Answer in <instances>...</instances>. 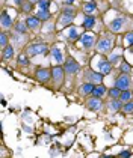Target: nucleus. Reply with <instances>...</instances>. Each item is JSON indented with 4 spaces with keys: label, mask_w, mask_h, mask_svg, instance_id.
<instances>
[{
    "label": "nucleus",
    "mask_w": 133,
    "mask_h": 158,
    "mask_svg": "<svg viewBox=\"0 0 133 158\" xmlns=\"http://www.w3.org/2000/svg\"><path fill=\"white\" fill-rule=\"evenodd\" d=\"M112 47H114V42H112V39L111 38H103V39H100L98 41V44H97V50L101 53H108L112 50Z\"/></svg>",
    "instance_id": "nucleus-1"
},
{
    "label": "nucleus",
    "mask_w": 133,
    "mask_h": 158,
    "mask_svg": "<svg viewBox=\"0 0 133 158\" xmlns=\"http://www.w3.org/2000/svg\"><path fill=\"white\" fill-rule=\"evenodd\" d=\"M47 51V45L45 44H33L27 48V54L29 56H38V54H44Z\"/></svg>",
    "instance_id": "nucleus-2"
},
{
    "label": "nucleus",
    "mask_w": 133,
    "mask_h": 158,
    "mask_svg": "<svg viewBox=\"0 0 133 158\" xmlns=\"http://www.w3.org/2000/svg\"><path fill=\"white\" fill-rule=\"evenodd\" d=\"M115 86L119 88L121 90L129 89V86H130V78H129V75H127V74H121V75H118V78H116V81H115Z\"/></svg>",
    "instance_id": "nucleus-3"
},
{
    "label": "nucleus",
    "mask_w": 133,
    "mask_h": 158,
    "mask_svg": "<svg viewBox=\"0 0 133 158\" xmlns=\"http://www.w3.org/2000/svg\"><path fill=\"white\" fill-rule=\"evenodd\" d=\"M73 15H74V11H73V8L67 6V8L62 11V20H61V24H62V26H65V24H70V23L73 21Z\"/></svg>",
    "instance_id": "nucleus-4"
},
{
    "label": "nucleus",
    "mask_w": 133,
    "mask_h": 158,
    "mask_svg": "<svg viewBox=\"0 0 133 158\" xmlns=\"http://www.w3.org/2000/svg\"><path fill=\"white\" fill-rule=\"evenodd\" d=\"M64 70H65V72H68V74H76L77 71L80 70V66H79V63H77L74 59H71V57H70V59L65 62Z\"/></svg>",
    "instance_id": "nucleus-5"
},
{
    "label": "nucleus",
    "mask_w": 133,
    "mask_h": 158,
    "mask_svg": "<svg viewBox=\"0 0 133 158\" xmlns=\"http://www.w3.org/2000/svg\"><path fill=\"white\" fill-rule=\"evenodd\" d=\"M64 72L65 70L62 68V66H55L53 71H52V78H55V81H56L57 85H62V81H64Z\"/></svg>",
    "instance_id": "nucleus-6"
},
{
    "label": "nucleus",
    "mask_w": 133,
    "mask_h": 158,
    "mask_svg": "<svg viewBox=\"0 0 133 158\" xmlns=\"http://www.w3.org/2000/svg\"><path fill=\"white\" fill-rule=\"evenodd\" d=\"M101 100H100V96H92V98H89L88 101H86V107L89 108V110H92V111H97V110H100L101 108Z\"/></svg>",
    "instance_id": "nucleus-7"
},
{
    "label": "nucleus",
    "mask_w": 133,
    "mask_h": 158,
    "mask_svg": "<svg viewBox=\"0 0 133 158\" xmlns=\"http://www.w3.org/2000/svg\"><path fill=\"white\" fill-rule=\"evenodd\" d=\"M50 77H52V74H50V71L47 70V68H39L37 70V78H38L39 81H49L50 80Z\"/></svg>",
    "instance_id": "nucleus-8"
},
{
    "label": "nucleus",
    "mask_w": 133,
    "mask_h": 158,
    "mask_svg": "<svg viewBox=\"0 0 133 158\" xmlns=\"http://www.w3.org/2000/svg\"><path fill=\"white\" fill-rule=\"evenodd\" d=\"M98 70L101 74H109L111 71H112V65H111V62H108V60H104V59H100L98 60Z\"/></svg>",
    "instance_id": "nucleus-9"
},
{
    "label": "nucleus",
    "mask_w": 133,
    "mask_h": 158,
    "mask_svg": "<svg viewBox=\"0 0 133 158\" xmlns=\"http://www.w3.org/2000/svg\"><path fill=\"white\" fill-rule=\"evenodd\" d=\"M94 36L92 35H83L80 38V42H82V45H83V48H91L92 45H94Z\"/></svg>",
    "instance_id": "nucleus-10"
},
{
    "label": "nucleus",
    "mask_w": 133,
    "mask_h": 158,
    "mask_svg": "<svg viewBox=\"0 0 133 158\" xmlns=\"http://www.w3.org/2000/svg\"><path fill=\"white\" fill-rule=\"evenodd\" d=\"M123 24H124V18H115L114 21H111L109 29H111L112 32H118V30L123 27Z\"/></svg>",
    "instance_id": "nucleus-11"
},
{
    "label": "nucleus",
    "mask_w": 133,
    "mask_h": 158,
    "mask_svg": "<svg viewBox=\"0 0 133 158\" xmlns=\"http://www.w3.org/2000/svg\"><path fill=\"white\" fill-rule=\"evenodd\" d=\"M11 26H12V18L8 15V12H6V11H3V12H2V27L9 29Z\"/></svg>",
    "instance_id": "nucleus-12"
},
{
    "label": "nucleus",
    "mask_w": 133,
    "mask_h": 158,
    "mask_svg": "<svg viewBox=\"0 0 133 158\" xmlns=\"http://www.w3.org/2000/svg\"><path fill=\"white\" fill-rule=\"evenodd\" d=\"M39 21H41V20L35 15V17H29L27 18V20H26V24H27V27H29V29H38L39 27Z\"/></svg>",
    "instance_id": "nucleus-13"
},
{
    "label": "nucleus",
    "mask_w": 133,
    "mask_h": 158,
    "mask_svg": "<svg viewBox=\"0 0 133 158\" xmlns=\"http://www.w3.org/2000/svg\"><path fill=\"white\" fill-rule=\"evenodd\" d=\"M109 108L111 110H114V111H119L121 108H123V101L118 98H114V101H111V104H109Z\"/></svg>",
    "instance_id": "nucleus-14"
},
{
    "label": "nucleus",
    "mask_w": 133,
    "mask_h": 158,
    "mask_svg": "<svg viewBox=\"0 0 133 158\" xmlns=\"http://www.w3.org/2000/svg\"><path fill=\"white\" fill-rule=\"evenodd\" d=\"M82 24H83L85 29H92L94 24H95V18L91 17V15H88V17L83 18V23H82Z\"/></svg>",
    "instance_id": "nucleus-15"
},
{
    "label": "nucleus",
    "mask_w": 133,
    "mask_h": 158,
    "mask_svg": "<svg viewBox=\"0 0 133 158\" xmlns=\"http://www.w3.org/2000/svg\"><path fill=\"white\" fill-rule=\"evenodd\" d=\"M12 56H14V48L11 45H6L3 48V60H9L12 59Z\"/></svg>",
    "instance_id": "nucleus-16"
},
{
    "label": "nucleus",
    "mask_w": 133,
    "mask_h": 158,
    "mask_svg": "<svg viewBox=\"0 0 133 158\" xmlns=\"http://www.w3.org/2000/svg\"><path fill=\"white\" fill-rule=\"evenodd\" d=\"M104 93H106V88H104L103 85L94 86V90H92V95H94V96H103Z\"/></svg>",
    "instance_id": "nucleus-17"
},
{
    "label": "nucleus",
    "mask_w": 133,
    "mask_h": 158,
    "mask_svg": "<svg viewBox=\"0 0 133 158\" xmlns=\"http://www.w3.org/2000/svg\"><path fill=\"white\" fill-rule=\"evenodd\" d=\"M52 54H53V59L56 60L57 63H61L62 60H64V56H62V51L57 48V47H55V48H52Z\"/></svg>",
    "instance_id": "nucleus-18"
},
{
    "label": "nucleus",
    "mask_w": 133,
    "mask_h": 158,
    "mask_svg": "<svg viewBox=\"0 0 133 158\" xmlns=\"http://www.w3.org/2000/svg\"><path fill=\"white\" fill-rule=\"evenodd\" d=\"M92 90H94V85H91V83H86V85H83V86H80V92H82L83 95H88V93H92Z\"/></svg>",
    "instance_id": "nucleus-19"
},
{
    "label": "nucleus",
    "mask_w": 133,
    "mask_h": 158,
    "mask_svg": "<svg viewBox=\"0 0 133 158\" xmlns=\"http://www.w3.org/2000/svg\"><path fill=\"white\" fill-rule=\"evenodd\" d=\"M37 17H38L39 20H42V21H45V20L50 18V12H49L47 9H39L38 12H37Z\"/></svg>",
    "instance_id": "nucleus-20"
},
{
    "label": "nucleus",
    "mask_w": 133,
    "mask_h": 158,
    "mask_svg": "<svg viewBox=\"0 0 133 158\" xmlns=\"http://www.w3.org/2000/svg\"><path fill=\"white\" fill-rule=\"evenodd\" d=\"M130 98H132V92H130V90H127V89H126V90H121L119 100H121L123 103H127V101H129Z\"/></svg>",
    "instance_id": "nucleus-21"
},
{
    "label": "nucleus",
    "mask_w": 133,
    "mask_h": 158,
    "mask_svg": "<svg viewBox=\"0 0 133 158\" xmlns=\"http://www.w3.org/2000/svg\"><path fill=\"white\" fill-rule=\"evenodd\" d=\"M95 9H97V6H95V3L94 2H88L85 6H83V11L86 12V14H92Z\"/></svg>",
    "instance_id": "nucleus-22"
},
{
    "label": "nucleus",
    "mask_w": 133,
    "mask_h": 158,
    "mask_svg": "<svg viewBox=\"0 0 133 158\" xmlns=\"http://www.w3.org/2000/svg\"><path fill=\"white\" fill-rule=\"evenodd\" d=\"M26 29H27V24L23 23V21H18V23L15 24V30H17V33H24Z\"/></svg>",
    "instance_id": "nucleus-23"
},
{
    "label": "nucleus",
    "mask_w": 133,
    "mask_h": 158,
    "mask_svg": "<svg viewBox=\"0 0 133 158\" xmlns=\"http://www.w3.org/2000/svg\"><path fill=\"white\" fill-rule=\"evenodd\" d=\"M91 80L97 83V85H100L101 83V80H103V74H100V72H92L91 74Z\"/></svg>",
    "instance_id": "nucleus-24"
},
{
    "label": "nucleus",
    "mask_w": 133,
    "mask_h": 158,
    "mask_svg": "<svg viewBox=\"0 0 133 158\" xmlns=\"http://www.w3.org/2000/svg\"><path fill=\"white\" fill-rule=\"evenodd\" d=\"M119 70H121V72H124V74H129V72L132 71V68H130V65H129L127 62H123V63L119 65Z\"/></svg>",
    "instance_id": "nucleus-25"
},
{
    "label": "nucleus",
    "mask_w": 133,
    "mask_h": 158,
    "mask_svg": "<svg viewBox=\"0 0 133 158\" xmlns=\"http://www.w3.org/2000/svg\"><path fill=\"white\" fill-rule=\"evenodd\" d=\"M67 35H68V38H71V39H76L77 38V29L76 27H70V29L67 30Z\"/></svg>",
    "instance_id": "nucleus-26"
},
{
    "label": "nucleus",
    "mask_w": 133,
    "mask_h": 158,
    "mask_svg": "<svg viewBox=\"0 0 133 158\" xmlns=\"http://www.w3.org/2000/svg\"><path fill=\"white\" fill-rule=\"evenodd\" d=\"M0 45H2L3 48L8 45V35H6L5 32H2V35H0Z\"/></svg>",
    "instance_id": "nucleus-27"
},
{
    "label": "nucleus",
    "mask_w": 133,
    "mask_h": 158,
    "mask_svg": "<svg viewBox=\"0 0 133 158\" xmlns=\"http://www.w3.org/2000/svg\"><path fill=\"white\" fill-rule=\"evenodd\" d=\"M18 63L20 65H23V66H26V65L29 63V60H27V56H26V54H20L18 56Z\"/></svg>",
    "instance_id": "nucleus-28"
},
{
    "label": "nucleus",
    "mask_w": 133,
    "mask_h": 158,
    "mask_svg": "<svg viewBox=\"0 0 133 158\" xmlns=\"http://www.w3.org/2000/svg\"><path fill=\"white\" fill-rule=\"evenodd\" d=\"M111 96L112 98H119V95H121V89L119 88H114V89H111Z\"/></svg>",
    "instance_id": "nucleus-29"
},
{
    "label": "nucleus",
    "mask_w": 133,
    "mask_h": 158,
    "mask_svg": "<svg viewBox=\"0 0 133 158\" xmlns=\"http://www.w3.org/2000/svg\"><path fill=\"white\" fill-rule=\"evenodd\" d=\"M38 6H39V9H49V6H50V2H49V0H39V2H38Z\"/></svg>",
    "instance_id": "nucleus-30"
},
{
    "label": "nucleus",
    "mask_w": 133,
    "mask_h": 158,
    "mask_svg": "<svg viewBox=\"0 0 133 158\" xmlns=\"http://www.w3.org/2000/svg\"><path fill=\"white\" fill-rule=\"evenodd\" d=\"M123 108H124V111H126V113H129V115L133 113V103H129V101H127V104L124 105Z\"/></svg>",
    "instance_id": "nucleus-31"
},
{
    "label": "nucleus",
    "mask_w": 133,
    "mask_h": 158,
    "mask_svg": "<svg viewBox=\"0 0 133 158\" xmlns=\"http://www.w3.org/2000/svg\"><path fill=\"white\" fill-rule=\"evenodd\" d=\"M23 11H24V12H30V11H32V2L23 3Z\"/></svg>",
    "instance_id": "nucleus-32"
},
{
    "label": "nucleus",
    "mask_w": 133,
    "mask_h": 158,
    "mask_svg": "<svg viewBox=\"0 0 133 158\" xmlns=\"http://www.w3.org/2000/svg\"><path fill=\"white\" fill-rule=\"evenodd\" d=\"M126 44H127V45H133V33L132 32L126 35Z\"/></svg>",
    "instance_id": "nucleus-33"
},
{
    "label": "nucleus",
    "mask_w": 133,
    "mask_h": 158,
    "mask_svg": "<svg viewBox=\"0 0 133 158\" xmlns=\"http://www.w3.org/2000/svg\"><path fill=\"white\" fill-rule=\"evenodd\" d=\"M119 157H124V158L130 157V152H127V151H124V152H121V154H119Z\"/></svg>",
    "instance_id": "nucleus-34"
},
{
    "label": "nucleus",
    "mask_w": 133,
    "mask_h": 158,
    "mask_svg": "<svg viewBox=\"0 0 133 158\" xmlns=\"http://www.w3.org/2000/svg\"><path fill=\"white\" fill-rule=\"evenodd\" d=\"M76 0H65V5H71V3H74Z\"/></svg>",
    "instance_id": "nucleus-35"
},
{
    "label": "nucleus",
    "mask_w": 133,
    "mask_h": 158,
    "mask_svg": "<svg viewBox=\"0 0 133 158\" xmlns=\"http://www.w3.org/2000/svg\"><path fill=\"white\" fill-rule=\"evenodd\" d=\"M15 3L17 5H23V0H15Z\"/></svg>",
    "instance_id": "nucleus-36"
},
{
    "label": "nucleus",
    "mask_w": 133,
    "mask_h": 158,
    "mask_svg": "<svg viewBox=\"0 0 133 158\" xmlns=\"http://www.w3.org/2000/svg\"><path fill=\"white\" fill-rule=\"evenodd\" d=\"M29 2H32V3H33V2H39V0H29Z\"/></svg>",
    "instance_id": "nucleus-37"
},
{
    "label": "nucleus",
    "mask_w": 133,
    "mask_h": 158,
    "mask_svg": "<svg viewBox=\"0 0 133 158\" xmlns=\"http://www.w3.org/2000/svg\"><path fill=\"white\" fill-rule=\"evenodd\" d=\"M88 2H92V0H88Z\"/></svg>",
    "instance_id": "nucleus-38"
}]
</instances>
